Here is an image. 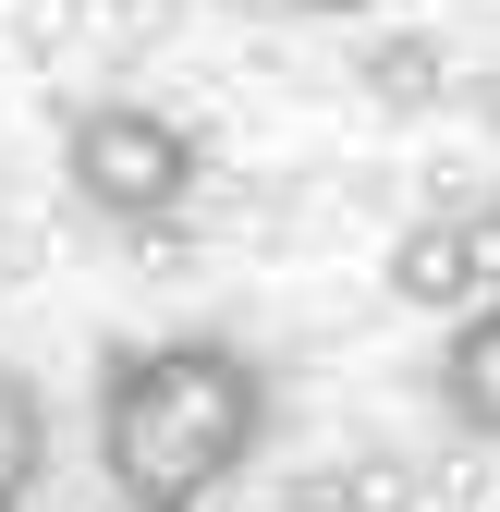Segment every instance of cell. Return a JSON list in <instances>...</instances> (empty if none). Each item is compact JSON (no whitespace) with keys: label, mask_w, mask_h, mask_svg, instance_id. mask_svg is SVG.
I'll return each mask as SVG.
<instances>
[{"label":"cell","mask_w":500,"mask_h":512,"mask_svg":"<svg viewBox=\"0 0 500 512\" xmlns=\"http://www.w3.org/2000/svg\"><path fill=\"white\" fill-rule=\"evenodd\" d=\"M427 391H440V415H452L464 439H488V452H500V305H476L464 330L440 342V366H427Z\"/></svg>","instance_id":"277c9868"},{"label":"cell","mask_w":500,"mask_h":512,"mask_svg":"<svg viewBox=\"0 0 500 512\" xmlns=\"http://www.w3.org/2000/svg\"><path fill=\"white\" fill-rule=\"evenodd\" d=\"M37 476H49V403H37V378L0 354V512H25Z\"/></svg>","instance_id":"5b68a950"},{"label":"cell","mask_w":500,"mask_h":512,"mask_svg":"<svg viewBox=\"0 0 500 512\" xmlns=\"http://www.w3.org/2000/svg\"><path fill=\"white\" fill-rule=\"evenodd\" d=\"M293 13H318V25H342V13H366V0H293Z\"/></svg>","instance_id":"ba28073f"},{"label":"cell","mask_w":500,"mask_h":512,"mask_svg":"<svg viewBox=\"0 0 500 512\" xmlns=\"http://www.w3.org/2000/svg\"><path fill=\"white\" fill-rule=\"evenodd\" d=\"M281 391L269 366L220 342V330H171V342H122L98 366V476L122 488V512L147 500H220L244 464L269 452Z\"/></svg>","instance_id":"6da1fadb"},{"label":"cell","mask_w":500,"mask_h":512,"mask_svg":"<svg viewBox=\"0 0 500 512\" xmlns=\"http://www.w3.org/2000/svg\"><path fill=\"white\" fill-rule=\"evenodd\" d=\"M61 183H74L98 220L147 232V220H171L196 196V135H183L171 110H147V98H98V110H74V135H61Z\"/></svg>","instance_id":"7a4b0ae2"},{"label":"cell","mask_w":500,"mask_h":512,"mask_svg":"<svg viewBox=\"0 0 500 512\" xmlns=\"http://www.w3.org/2000/svg\"><path fill=\"white\" fill-rule=\"evenodd\" d=\"M476 232H488V281H500V196H488V208H476Z\"/></svg>","instance_id":"52a82bcc"},{"label":"cell","mask_w":500,"mask_h":512,"mask_svg":"<svg viewBox=\"0 0 500 512\" xmlns=\"http://www.w3.org/2000/svg\"><path fill=\"white\" fill-rule=\"evenodd\" d=\"M354 86L379 98V110H427V98H440V49H427V37H379Z\"/></svg>","instance_id":"8992f818"},{"label":"cell","mask_w":500,"mask_h":512,"mask_svg":"<svg viewBox=\"0 0 500 512\" xmlns=\"http://www.w3.org/2000/svg\"><path fill=\"white\" fill-rule=\"evenodd\" d=\"M147 512H208V500H147Z\"/></svg>","instance_id":"9c48e42d"},{"label":"cell","mask_w":500,"mask_h":512,"mask_svg":"<svg viewBox=\"0 0 500 512\" xmlns=\"http://www.w3.org/2000/svg\"><path fill=\"white\" fill-rule=\"evenodd\" d=\"M391 293H403L415 317H452V330H464L476 305H500V281H488V232H476V220H415V232L391 244Z\"/></svg>","instance_id":"3957f363"}]
</instances>
